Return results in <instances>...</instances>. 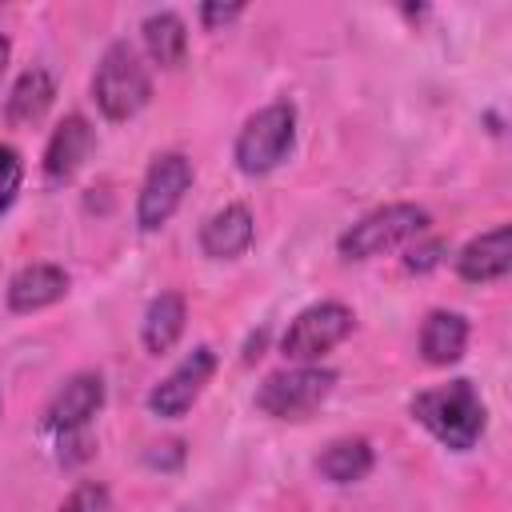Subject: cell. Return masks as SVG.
I'll return each instance as SVG.
<instances>
[{
  "label": "cell",
  "mask_w": 512,
  "mask_h": 512,
  "mask_svg": "<svg viewBox=\"0 0 512 512\" xmlns=\"http://www.w3.org/2000/svg\"><path fill=\"white\" fill-rule=\"evenodd\" d=\"M152 96V76L140 60V52L128 40H116L104 48L96 76H92V100L108 120H132Z\"/></svg>",
  "instance_id": "cell-2"
},
{
  "label": "cell",
  "mask_w": 512,
  "mask_h": 512,
  "mask_svg": "<svg viewBox=\"0 0 512 512\" xmlns=\"http://www.w3.org/2000/svg\"><path fill=\"white\" fill-rule=\"evenodd\" d=\"M352 320H356L352 308L340 304V300H320V304L304 308L288 324V332L280 340L284 360H292V364H320V356L332 352L352 332Z\"/></svg>",
  "instance_id": "cell-6"
},
{
  "label": "cell",
  "mask_w": 512,
  "mask_h": 512,
  "mask_svg": "<svg viewBox=\"0 0 512 512\" xmlns=\"http://www.w3.org/2000/svg\"><path fill=\"white\" fill-rule=\"evenodd\" d=\"M192 188V160L184 152H160L148 164V176L140 184L136 196V224L144 232H156L172 220V212L180 208L184 192Z\"/></svg>",
  "instance_id": "cell-7"
},
{
  "label": "cell",
  "mask_w": 512,
  "mask_h": 512,
  "mask_svg": "<svg viewBox=\"0 0 512 512\" xmlns=\"http://www.w3.org/2000/svg\"><path fill=\"white\" fill-rule=\"evenodd\" d=\"M292 140H296V108L288 100L264 104L244 120L236 136V168L244 176H264L292 152Z\"/></svg>",
  "instance_id": "cell-5"
},
{
  "label": "cell",
  "mask_w": 512,
  "mask_h": 512,
  "mask_svg": "<svg viewBox=\"0 0 512 512\" xmlns=\"http://www.w3.org/2000/svg\"><path fill=\"white\" fill-rule=\"evenodd\" d=\"M92 144H96L92 124H88L80 112L64 116V120L56 124V132L48 136V148H44V180H48V184H68V180L84 168Z\"/></svg>",
  "instance_id": "cell-11"
},
{
  "label": "cell",
  "mask_w": 512,
  "mask_h": 512,
  "mask_svg": "<svg viewBox=\"0 0 512 512\" xmlns=\"http://www.w3.org/2000/svg\"><path fill=\"white\" fill-rule=\"evenodd\" d=\"M68 292V272L60 264H24L8 280V308L12 312H40Z\"/></svg>",
  "instance_id": "cell-13"
},
{
  "label": "cell",
  "mask_w": 512,
  "mask_h": 512,
  "mask_svg": "<svg viewBox=\"0 0 512 512\" xmlns=\"http://www.w3.org/2000/svg\"><path fill=\"white\" fill-rule=\"evenodd\" d=\"M464 348H468V320L448 308L428 312V320L420 328V356L428 364L444 368V364H456L464 356Z\"/></svg>",
  "instance_id": "cell-14"
},
{
  "label": "cell",
  "mask_w": 512,
  "mask_h": 512,
  "mask_svg": "<svg viewBox=\"0 0 512 512\" xmlns=\"http://www.w3.org/2000/svg\"><path fill=\"white\" fill-rule=\"evenodd\" d=\"M104 408V376L100 372H76L68 376L56 396L44 408V428L52 436H72V432H88L92 416Z\"/></svg>",
  "instance_id": "cell-9"
},
{
  "label": "cell",
  "mask_w": 512,
  "mask_h": 512,
  "mask_svg": "<svg viewBox=\"0 0 512 512\" xmlns=\"http://www.w3.org/2000/svg\"><path fill=\"white\" fill-rule=\"evenodd\" d=\"M212 372H216V352H212L208 344L192 348V352L148 392V408H152L160 420H180V416L200 400V392H204V384L212 380Z\"/></svg>",
  "instance_id": "cell-8"
},
{
  "label": "cell",
  "mask_w": 512,
  "mask_h": 512,
  "mask_svg": "<svg viewBox=\"0 0 512 512\" xmlns=\"http://www.w3.org/2000/svg\"><path fill=\"white\" fill-rule=\"evenodd\" d=\"M372 460L376 456H372V444L364 436H340L316 456V472L328 484H356L372 472Z\"/></svg>",
  "instance_id": "cell-17"
},
{
  "label": "cell",
  "mask_w": 512,
  "mask_h": 512,
  "mask_svg": "<svg viewBox=\"0 0 512 512\" xmlns=\"http://www.w3.org/2000/svg\"><path fill=\"white\" fill-rule=\"evenodd\" d=\"M184 320H188V304L180 292H160L148 312H144V324H140V340L152 356H164L180 336H184Z\"/></svg>",
  "instance_id": "cell-16"
},
{
  "label": "cell",
  "mask_w": 512,
  "mask_h": 512,
  "mask_svg": "<svg viewBox=\"0 0 512 512\" xmlns=\"http://www.w3.org/2000/svg\"><path fill=\"white\" fill-rule=\"evenodd\" d=\"M440 252H444V244H440V240H432V244H424V248H412L404 264H408L412 272H428V268H436V264H440Z\"/></svg>",
  "instance_id": "cell-21"
},
{
  "label": "cell",
  "mask_w": 512,
  "mask_h": 512,
  "mask_svg": "<svg viewBox=\"0 0 512 512\" xmlns=\"http://www.w3.org/2000/svg\"><path fill=\"white\" fill-rule=\"evenodd\" d=\"M508 268H512V228L508 224H496V228L472 236L456 256V272L468 284H496L508 276Z\"/></svg>",
  "instance_id": "cell-10"
},
{
  "label": "cell",
  "mask_w": 512,
  "mask_h": 512,
  "mask_svg": "<svg viewBox=\"0 0 512 512\" xmlns=\"http://www.w3.org/2000/svg\"><path fill=\"white\" fill-rule=\"evenodd\" d=\"M412 420H420L444 448L468 452L484 436L488 412L472 380H448L412 396Z\"/></svg>",
  "instance_id": "cell-1"
},
{
  "label": "cell",
  "mask_w": 512,
  "mask_h": 512,
  "mask_svg": "<svg viewBox=\"0 0 512 512\" xmlns=\"http://www.w3.org/2000/svg\"><path fill=\"white\" fill-rule=\"evenodd\" d=\"M144 48H148V56L160 64V68H180L184 64V56H188V28H184V20L176 16V12H152V16H144Z\"/></svg>",
  "instance_id": "cell-18"
},
{
  "label": "cell",
  "mask_w": 512,
  "mask_h": 512,
  "mask_svg": "<svg viewBox=\"0 0 512 512\" xmlns=\"http://www.w3.org/2000/svg\"><path fill=\"white\" fill-rule=\"evenodd\" d=\"M108 508H112L108 488H104V484H96V480H84V484H76V488H72V496H68L56 512H108Z\"/></svg>",
  "instance_id": "cell-20"
},
{
  "label": "cell",
  "mask_w": 512,
  "mask_h": 512,
  "mask_svg": "<svg viewBox=\"0 0 512 512\" xmlns=\"http://www.w3.org/2000/svg\"><path fill=\"white\" fill-rule=\"evenodd\" d=\"M20 180H24V160L12 144H0V212L12 208L16 192H20Z\"/></svg>",
  "instance_id": "cell-19"
},
{
  "label": "cell",
  "mask_w": 512,
  "mask_h": 512,
  "mask_svg": "<svg viewBox=\"0 0 512 512\" xmlns=\"http://www.w3.org/2000/svg\"><path fill=\"white\" fill-rule=\"evenodd\" d=\"M240 12H244V4H204V8H200V20H204L208 28H216V24L236 20Z\"/></svg>",
  "instance_id": "cell-22"
},
{
  "label": "cell",
  "mask_w": 512,
  "mask_h": 512,
  "mask_svg": "<svg viewBox=\"0 0 512 512\" xmlns=\"http://www.w3.org/2000/svg\"><path fill=\"white\" fill-rule=\"evenodd\" d=\"M332 388H336L332 368L292 364V368H280V372L264 376V384L256 388V408L272 420H304L332 396Z\"/></svg>",
  "instance_id": "cell-4"
},
{
  "label": "cell",
  "mask_w": 512,
  "mask_h": 512,
  "mask_svg": "<svg viewBox=\"0 0 512 512\" xmlns=\"http://www.w3.org/2000/svg\"><path fill=\"white\" fill-rule=\"evenodd\" d=\"M256 236V224H252V212L244 204H224L220 212H212L200 228V248L204 256L212 260H236Z\"/></svg>",
  "instance_id": "cell-12"
},
{
  "label": "cell",
  "mask_w": 512,
  "mask_h": 512,
  "mask_svg": "<svg viewBox=\"0 0 512 512\" xmlns=\"http://www.w3.org/2000/svg\"><path fill=\"white\" fill-rule=\"evenodd\" d=\"M8 56H12V44H8V36L0 32V76H4V68H8Z\"/></svg>",
  "instance_id": "cell-23"
},
{
  "label": "cell",
  "mask_w": 512,
  "mask_h": 512,
  "mask_svg": "<svg viewBox=\"0 0 512 512\" xmlns=\"http://www.w3.org/2000/svg\"><path fill=\"white\" fill-rule=\"evenodd\" d=\"M420 232H428V212L416 204H384L368 216H360L352 228L340 232L336 248L344 260H372L380 252H392L408 240H416Z\"/></svg>",
  "instance_id": "cell-3"
},
{
  "label": "cell",
  "mask_w": 512,
  "mask_h": 512,
  "mask_svg": "<svg viewBox=\"0 0 512 512\" xmlns=\"http://www.w3.org/2000/svg\"><path fill=\"white\" fill-rule=\"evenodd\" d=\"M52 96H56V80L48 68L32 64L20 72V80L12 84L8 100H4V116L8 124H36L48 108H52Z\"/></svg>",
  "instance_id": "cell-15"
}]
</instances>
